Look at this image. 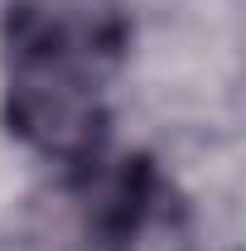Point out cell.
<instances>
[{
    "label": "cell",
    "instance_id": "1",
    "mask_svg": "<svg viewBox=\"0 0 246 251\" xmlns=\"http://www.w3.org/2000/svg\"><path fill=\"white\" fill-rule=\"evenodd\" d=\"M130 25L116 0H15L5 15V116L63 164H92L106 135V82Z\"/></svg>",
    "mask_w": 246,
    "mask_h": 251
},
{
    "label": "cell",
    "instance_id": "2",
    "mask_svg": "<svg viewBox=\"0 0 246 251\" xmlns=\"http://www.w3.org/2000/svg\"><path fill=\"white\" fill-rule=\"evenodd\" d=\"M154 203V174L145 159H121L101 174V184L92 193V232L106 247H125L145 218H150Z\"/></svg>",
    "mask_w": 246,
    "mask_h": 251
}]
</instances>
